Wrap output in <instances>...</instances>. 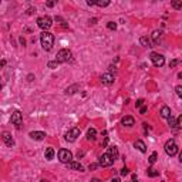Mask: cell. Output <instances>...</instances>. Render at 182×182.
Listing matches in <instances>:
<instances>
[{
	"instance_id": "obj_5",
	"label": "cell",
	"mask_w": 182,
	"mask_h": 182,
	"mask_svg": "<svg viewBox=\"0 0 182 182\" xmlns=\"http://www.w3.org/2000/svg\"><path fill=\"white\" fill-rule=\"evenodd\" d=\"M57 157H58V161L63 162V164H67V162H70L71 159H73V154H71V151L64 149V148H61L60 151H58Z\"/></svg>"
},
{
	"instance_id": "obj_40",
	"label": "cell",
	"mask_w": 182,
	"mask_h": 182,
	"mask_svg": "<svg viewBox=\"0 0 182 182\" xmlns=\"http://www.w3.org/2000/svg\"><path fill=\"white\" fill-rule=\"evenodd\" d=\"M0 2H2V0H0Z\"/></svg>"
},
{
	"instance_id": "obj_21",
	"label": "cell",
	"mask_w": 182,
	"mask_h": 182,
	"mask_svg": "<svg viewBox=\"0 0 182 182\" xmlns=\"http://www.w3.org/2000/svg\"><path fill=\"white\" fill-rule=\"evenodd\" d=\"M54 158V149L53 148H47L46 149V159H53Z\"/></svg>"
},
{
	"instance_id": "obj_13",
	"label": "cell",
	"mask_w": 182,
	"mask_h": 182,
	"mask_svg": "<svg viewBox=\"0 0 182 182\" xmlns=\"http://www.w3.org/2000/svg\"><path fill=\"white\" fill-rule=\"evenodd\" d=\"M2 139H3V142L7 145V147H13L14 145V141H13V138H11V135L9 134V132H3V134H2Z\"/></svg>"
},
{
	"instance_id": "obj_32",
	"label": "cell",
	"mask_w": 182,
	"mask_h": 182,
	"mask_svg": "<svg viewBox=\"0 0 182 182\" xmlns=\"http://www.w3.org/2000/svg\"><path fill=\"white\" fill-rule=\"evenodd\" d=\"M175 91H176V94H178V97H182V87L181 85H176Z\"/></svg>"
},
{
	"instance_id": "obj_38",
	"label": "cell",
	"mask_w": 182,
	"mask_h": 182,
	"mask_svg": "<svg viewBox=\"0 0 182 182\" xmlns=\"http://www.w3.org/2000/svg\"><path fill=\"white\" fill-rule=\"evenodd\" d=\"M141 105H144V100H138L137 101V107H141Z\"/></svg>"
},
{
	"instance_id": "obj_20",
	"label": "cell",
	"mask_w": 182,
	"mask_h": 182,
	"mask_svg": "<svg viewBox=\"0 0 182 182\" xmlns=\"http://www.w3.org/2000/svg\"><path fill=\"white\" fill-rule=\"evenodd\" d=\"M168 125L171 127L172 130H178V128H176V120L172 117V115H169V117H168Z\"/></svg>"
},
{
	"instance_id": "obj_28",
	"label": "cell",
	"mask_w": 182,
	"mask_h": 182,
	"mask_svg": "<svg viewBox=\"0 0 182 182\" xmlns=\"http://www.w3.org/2000/svg\"><path fill=\"white\" fill-rule=\"evenodd\" d=\"M157 162V152H152L149 157V164H155Z\"/></svg>"
},
{
	"instance_id": "obj_22",
	"label": "cell",
	"mask_w": 182,
	"mask_h": 182,
	"mask_svg": "<svg viewBox=\"0 0 182 182\" xmlns=\"http://www.w3.org/2000/svg\"><path fill=\"white\" fill-rule=\"evenodd\" d=\"M161 34H162L161 30H155L154 33H152V40L155 41V43H158V39L161 37Z\"/></svg>"
},
{
	"instance_id": "obj_1",
	"label": "cell",
	"mask_w": 182,
	"mask_h": 182,
	"mask_svg": "<svg viewBox=\"0 0 182 182\" xmlns=\"http://www.w3.org/2000/svg\"><path fill=\"white\" fill-rule=\"evenodd\" d=\"M40 41H41V47L46 51H50L51 48H53V44H54V36L50 31L44 30L40 36Z\"/></svg>"
},
{
	"instance_id": "obj_9",
	"label": "cell",
	"mask_w": 182,
	"mask_h": 182,
	"mask_svg": "<svg viewBox=\"0 0 182 182\" xmlns=\"http://www.w3.org/2000/svg\"><path fill=\"white\" fill-rule=\"evenodd\" d=\"M78 137H80V130L78 128H71L70 131L66 134V139H67L68 142H74Z\"/></svg>"
},
{
	"instance_id": "obj_10",
	"label": "cell",
	"mask_w": 182,
	"mask_h": 182,
	"mask_svg": "<svg viewBox=\"0 0 182 182\" xmlns=\"http://www.w3.org/2000/svg\"><path fill=\"white\" fill-rule=\"evenodd\" d=\"M29 135H30V138L34 139V141H41V139L46 138V132H43V131H31Z\"/></svg>"
},
{
	"instance_id": "obj_29",
	"label": "cell",
	"mask_w": 182,
	"mask_h": 182,
	"mask_svg": "<svg viewBox=\"0 0 182 182\" xmlns=\"http://www.w3.org/2000/svg\"><path fill=\"white\" fill-rule=\"evenodd\" d=\"M107 27L110 29V30H115V29H117V23H114V21H110V23L107 24Z\"/></svg>"
},
{
	"instance_id": "obj_23",
	"label": "cell",
	"mask_w": 182,
	"mask_h": 182,
	"mask_svg": "<svg viewBox=\"0 0 182 182\" xmlns=\"http://www.w3.org/2000/svg\"><path fill=\"white\" fill-rule=\"evenodd\" d=\"M139 43H141L144 47H151V43H149L148 37H141L139 39Z\"/></svg>"
},
{
	"instance_id": "obj_25",
	"label": "cell",
	"mask_w": 182,
	"mask_h": 182,
	"mask_svg": "<svg viewBox=\"0 0 182 182\" xmlns=\"http://www.w3.org/2000/svg\"><path fill=\"white\" fill-rule=\"evenodd\" d=\"M110 2H111V0H97L95 4H98L100 7H107L108 4H110Z\"/></svg>"
},
{
	"instance_id": "obj_26",
	"label": "cell",
	"mask_w": 182,
	"mask_h": 182,
	"mask_svg": "<svg viewBox=\"0 0 182 182\" xmlns=\"http://www.w3.org/2000/svg\"><path fill=\"white\" fill-rule=\"evenodd\" d=\"M60 64L57 60H54V61H48V64H47V67L48 68H51V70H54V68H57V66Z\"/></svg>"
},
{
	"instance_id": "obj_14",
	"label": "cell",
	"mask_w": 182,
	"mask_h": 182,
	"mask_svg": "<svg viewBox=\"0 0 182 182\" xmlns=\"http://www.w3.org/2000/svg\"><path fill=\"white\" fill-rule=\"evenodd\" d=\"M121 124L124 125V127H132V125L135 124V120L132 117H130V115H127V117H124L121 120Z\"/></svg>"
},
{
	"instance_id": "obj_18",
	"label": "cell",
	"mask_w": 182,
	"mask_h": 182,
	"mask_svg": "<svg viewBox=\"0 0 182 182\" xmlns=\"http://www.w3.org/2000/svg\"><path fill=\"white\" fill-rule=\"evenodd\" d=\"M108 154H110V155L112 157V159H117L118 158V149H117V147H110V148H108Z\"/></svg>"
},
{
	"instance_id": "obj_19",
	"label": "cell",
	"mask_w": 182,
	"mask_h": 182,
	"mask_svg": "<svg viewBox=\"0 0 182 182\" xmlns=\"http://www.w3.org/2000/svg\"><path fill=\"white\" fill-rule=\"evenodd\" d=\"M171 4L175 10H181L182 9V0H171Z\"/></svg>"
},
{
	"instance_id": "obj_27",
	"label": "cell",
	"mask_w": 182,
	"mask_h": 182,
	"mask_svg": "<svg viewBox=\"0 0 182 182\" xmlns=\"http://www.w3.org/2000/svg\"><path fill=\"white\" fill-rule=\"evenodd\" d=\"M147 174H148L149 176H158V172H157L155 169H152V168H148V169H147Z\"/></svg>"
},
{
	"instance_id": "obj_35",
	"label": "cell",
	"mask_w": 182,
	"mask_h": 182,
	"mask_svg": "<svg viewBox=\"0 0 182 182\" xmlns=\"http://www.w3.org/2000/svg\"><path fill=\"white\" fill-rule=\"evenodd\" d=\"M178 63H179V61H178V60H172V61H171V63H169V67H171V68H174V67H175V66H176V64H178Z\"/></svg>"
},
{
	"instance_id": "obj_15",
	"label": "cell",
	"mask_w": 182,
	"mask_h": 182,
	"mask_svg": "<svg viewBox=\"0 0 182 182\" xmlns=\"http://www.w3.org/2000/svg\"><path fill=\"white\" fill-rule=\"evenodd\" d=\"M134 147H135L137 149H138V151H141L142 154H144V152H147V145H145V144H144V141H141V139L135 141Z\"/></svg>"
},
{
	"instance_id": "obj_39",
	"label": "cell",
	"mask_w": 182,
	"mask_h": 182,
	"mask_svg": "<svg viewBox=\"0 0 182 182\" xmlns=\"http://www.w3.org/2000/svg\"><path fill=\"white\" fill-rule=\"evenodd\" d=\"M4 66H6V60H2L0 61V68H3Z\"/></svg>"
},
{
	"instance_id": "obj_30",
	"label": "cell",
	"mask_w": 182,
	"mask_h": 182,
	"mask_svg": "<svg viewBox=\"0 0 182 182\" xmlns=\"http://www.w3.org/2000/svg\"><path fill=\"white\" fill-rule=\"evenodd\" d=\"M176 128H178V130L182 128V117H181V115L176 118Z\"/></svg>"
},
{
	"instance_id": "obj_24",
	"label": "cell",
	"mask_w": 182,
	"mask_h": 182,
	"mask_svg": "<svg viewBox=\"0 0 182 182\" xmlns=\"http://www.w3.org/2000/svg\"><path fill=\"white\" fill-rule=\"evenodd\" d=\"M75 90H78V85L74 84V85H71V87H68L67 90H66V94H74Z\"/></svg>"
},
{
	"instance_id": "obj_34",
	"label": "cell",
	"mask_w": 182,
	"mask_h": 182,
	"mask_svg": "<svg viewBox=\"0 0 182 182\" xmlns=\"http://www.w3.org/2000/svg\"><path fill=\"white\" fill-rule=\"evenodd\" d=\"M147 111H148V108L145 107V105H141V107H139V114H145Z\"/></svg>"
},
{
	"instance_id": "obj_17",
	"label": "cell",
	"mask_w": 182,
	"mask_h": 182,
	"mask_svg": "<svg viewBox=\"0 0 182 182\" xmlns=\"http://www.w3.org/2000/svg\"><path fill=\"white\" fill-rule=\"evenodd\" d=\"M169 115H171V108L166 107V105H164V107L161 108V117L162 118H168Z\"/></svg>"
},
{
	"instance_id": "obj_8",
	"label": "cell",
	"mask_w": 182,
	"mask_h": 182,
	"mask_svg": "<svg viewBox=\"0 0 182 182\" xmlns=\"http://www.w3.org/2000/svg\"><path fill=\"white\" fill-rule=\"evenodd\" d=\"M10 121L13 125H16L17 128H20L21 124H23V114H21L20 111H14L13 114H11Z\"/></svg>"
},
{
	"instance_id": "obj_6",
	"label": "cell",
	"mask_w": 182,
	"mask_h": 182,
	"mask_svg": "<svg viewBox=\"0 0 182 182\" xmlns=\"http://www.w3.org/2000/svg\"><path fill=\"white\" fill-rule=\"evenodd\" d=\"M51 24H53V20H51L50 16H43L37 20V26L40 29H43V30H48L51 27Z\"/></svg>"
},
{
	"instance_id": "obj_16",
	"label": "cell",
	"mask_w": 182,
	"mask_h": 182,
	"mask_svg": "<svg viewBox=\"0 0 182 182\" xmlns=\"http://www.w3.org/2000/svg\"><path fill=\"white\" fill-rule=\"evenodd\" d=\"M95 138H97V130H95V128H88L87 139H88V141H94Z\"/></svg>"
},
{
	"instance_id": "obj_2",
	"label": "cell",
	"mask_w": 182,
	"mask_h": 182,
	"mask_svg": "<svg viewBox=\"0 0 182 182\" xmlns=\"http://www.w3.org/2000/svg\"><path fill=\"white\" fill-rule=\"evenodd\" d=\"M71 57H73L71 50H68V48H61L57 53V56H56V60H57L58 63H67V61L71 60Z\"/></svg>"
},
{
	"instance_id": "obj_3",
	"label": "cell",
	"mask_w": 182,
	"mask_h": 182,
	"mask_svg": "<svg viewBox=\"0 0 182 182\" xmlns=\"http://www.w3.org/2000/svg\"><path fill=\"white\" fill-rule=\"evenodd\" d=\"M165 152L168 154L169 157H174L178 154V145H176V142L174 141V139H168V141L165 142Z\"/></svg>"
},
{
	"instance_id": "obj_36",
	"label": "cell",
	"mask_w": 182,
	"mask_h": 182,
	"mask_svg": "<svg viewBox=\"0 0 182 182\" xmlns=\"http://www.w3.org/2000/svg\"><path fill=\"white\" fill-rule=\"evenodd\" d=\"M98 168V164H91L90 166H88V169H90V171H94V169H97Z\"/></svg>"
},
{
	"instance_id": "obj_11",
	"label": "cell",
	"mask_w": 182,
	"mask_h": 182,
	"mask_svg": "<svg viewBox=\"0 0 182 182\" xmlns=\"http://www.w3.org/2000/svg\"><path fill=\"white\" fill-rule=\"evenodd\" d=\"M67 165L70 169H73V171H80V172H84V168H83V165H81L80 162H75L71 159L70 162H67Z\"/></svg>"
},
{
	"instance_id": "obj_12",
	"label": "cell",
	"mask_w": 182,
	"mask_h": 182,
	"mask_svg": "<svg viewBox=\"0 0 182 182\" xmlns=\"http://www.w3.org/2000/svg\"><path fill=\"white\" fill-rule=\"evenodd\" d=\"M101 81H102V84H105V85H111L114 83V75L110 74V73H105V74L101 75Z\"/></svg>"
},
{
	"instance_id": "obj_7",
	"label": "cell",
	"mask_w": 182,
	"mask_h": 182,
	"mask_svg": "<svg viewBox=\"0 0 182 182\" xmlns=\"http://www.w3.org/2000/svg\"><path fill=\"white\" fill-rule=\"evenodd\" d=\"M151 61L155 67H162V66L165 64V57L158 53H151Z\"/></svg>"
},
{
	"instance_id": "obj_4",
	"label": "cell",
	"mask_w": 182,
	"mask_h": 182,
	"mask_svg": "<svg viewBox=\"0 0 182 182\" xmlns=\"http://www.w3.org/2000/svg\"><path fill=\"white\" fill-rule=\"evenodd\" d=\"M112 164H114V159H112V157L110 155L108 152L102 154V155L98 158V165L102 166V168H105V166H111Z\"/></svg>"
},
{
	"instance_id": "obj_31",
	"label": "cell",
	"mask_w": 182,
	"mask_h": 182,
	"mask_svg": "<svg viewBox=\"0 0 182 182\" xmlns=\"http://www.w3.org/2000/svg\"><path fill=\"white\" fill-rule=\"evenodd\" d=\"M46 6L47 7H54L56 6V0H47V2H46Z\"/></svg>"
},
{
	"instance_id": "obj_33",
	"label": "cell",
	"mask_w": 182,
	"mask_h": 182,
	"mask_svg": "<svg viewBox=\"0 0 182 182\" xmlns=\"http://www.w3.org/2000/svg\"><path fill=\"white\" fill-rule=\"evenodd\" d=\"M128 172H130V169L127 168V166H124V168L121 169V175L122 176H125V175H128Z\"/></svg>"
},
{
	"instance_id": "obj_37",
	"label": "cell",
	"mask_w": 182,
	"mask_h": 182,
	"mask_svg": "<svg viewBox=\"0 0 182 182\" xmlns=\"http://www.w3.org/2000/svg\"><path fill=\"white\" fill-rule=\"evenodd\" d=\"M95 3H97V0H87V4H88V6H94Z\"/></svg>"
}]
</instances>
